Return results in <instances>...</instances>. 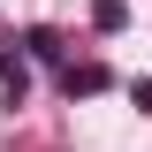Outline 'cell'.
Wrapping results in <instances>:
<instances>
[{
	"mask_svg": "<svg viewBox=\"0 0 152 152\" xmlns=\"http://www.w3.org/2000/svg\"><path fill=\"white\" fill-rule=\"evenodd\" d=\"M23 53H31V61H61V38L53 31H23Z\"/></svg>",
	"mask_w": 152,
	"mask_h": 152,
	"instance_id": "3",
	"label": "cell"
},
{
	"mask_svg": "<svg viewBox=\"0 0 152 152\" xmlns=\"http://www.w3.org/2000/svg\"><path fill=\"white\" fill-rule=\"evenodd\" d=\"M137 114H152V76H145V84H137Z\"/></svg>",
	"mask_w": 152,
	"mask_h": 152,
	"instance_id": "5",
	"label": "cell"
},
{
	"mask_svg": "<svg viewBox=\"0 0 152 152\" xmlns=\"http://www.w3.org/2000/svg\"><path fill=\"white\" fill-rule=\"evenodd\" d=\"M91 23H99V31H122V23H129V0H99Z\"/></svg>",
	"mask_w": 152,
	"mask_h": 152,
	"instance_id": "4",
	"label": "cell"
},
{
	"mask_svg": "<svg viewBox=\"0 0 152 152\" xmlns=\"http://www.w3.org/2000/svg\"><path fill=\"white\" fill-rule=\"evenodd\" d=\"M61 84H69V99H76V91H107V69H99V61H69Z\"/></svg>",
	"mask_w": 152,
	"mask_h": 152,
	"instance_id": "2",
	"label": "cell"
},
{
	"mask_svg": "<svg viewBox=\"0 0 152 152\" xmlns=\"http://www.w3.org/2000/svg\"><path fill=\"white\" fill-rule=\"evenodd\" d=\"M0 84H8V107H23V91H31V53H23V38H0Z\"/></svg>",
	"mask_w": 152,
	"mask_h": 152,
	"instance_id": "1",
	"label": "cell"
}]
</instances>
